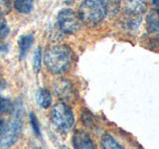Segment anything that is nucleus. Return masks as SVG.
I'll return each instance as SVG.
<instances>
[{
	"label": "nucleus",
	"mask_w": 159,
	"mask_h": 149,
	"mask_svg": "<svg viewBox=\"0 0 159 149\" xmlns=\"http://www.w3.org/2000/svg\"><path fill=\"white\" fill-rule=\"evenodd\" d=\"M73 54L71 49L65 45L50 47L45 53V65L50 72L63 74L71 66Z\"/></svg>",
	"instance_id": "f257e3e1"
},
{
	"label": "nucleus",
	"mask_w": 159,
	"mask_h": 149,
	"mask_svg": "<svg viewBox=\"0 0 159 149\" xmlns=\"http://www.w3.org/2000/svg\"><path fill=\"white\" fill-rule=\"evenodd\" d=\"M152 4L159 8V0H152Z\"/></svg>",
	"instance_id": "aec40b11"
},
{
	"label": "nucleus",
	"mask_w": 159,
	"mask_h": 149,
	"mask_svg": "<svg viewBox=\"0 0 159 149\" xmlns=\"http://www.w3.org/2000/svg\"><path fill=\"white\" fill-rule=\"evenodd\" d=\"M147 29L152 34L159 35V10H151L146 17Z\"/></svg>",
	"instance_id": "6e6552de"
},
{
	"label": "nucleus",
	"mask_w": 159,
	"mask_h": 149,
	"mask_svg": "<svg viewBox=\"0 0 159 149\" xmlns=\"http://www.w3.org/2000/svg\"><path fill=\"white\" fill-rule=\"evenodd\" d=\"M22 106L18 104L15 107L13 115L8 124L4 127V130L0 136V148H7L12 146L18 140L22 129Z\"/></svg>",
	"instance_id": "7ed1b4c3"
},
{
	"label": "nucleus",
	"mask_w": 159,
	"mask_h": 149,
	"mask_svg": "<svg viewBox=\"0 0 159 149\" xmlns=\"http://www.w3.org/2000/svg\"><path fill=\"white\" fill-rule=\"evenodd\" d=\"M4 28H6V21H5L3 16H0V31L3 30Z\"/></svg>",
	"instance_id": "a211bd4d"
},
{
	"label": "nucleus",
	"mask_w": 159,
	"mask_h": 149,
	"mask_svg": "<svg viewBox=\"0 0 159 149\" xmlns=\"http://www.w3.org/2000/svg\"><path fill=\"white\" fill-rule=\"evenodd\" d=\"M58 25L61 31L66 34H75L81 29V19L79 14L72 9H63L58 14Z\"/></svg>",
	"instance_id": "39448f33"
},
{
	"label": "nucleus",
	"mask_w": 159,
	"mask_h": 149,
	"mask_svg": "<svg viewBox=\"0 0 159 149\" xmlns=\"http://www.w3.org/2000/svg\"><path fill=\"white\" fill-rule=\"evenodd\" d=\"M4 127H5V124H4V121L2 119H0V136H1V134L4 130Z\"/></svg>",
	"instance_id": "6ab92c4d"
},
{
	"label": "nucleus",
	"mask_w": 159,
	"mask_h": 149,
	"mask_svg": "<svg viewBox=\"0 0 159 149\" xmlns=\"http://www.w3.org/2000/svg\"><path fill=\"white\" fill-rule=\"evenodd\" d=\"M145 0H125L124 1V10L132 17L140 16L146 11Z\"/></svg>",
	"instance_id": "423d86ee"
},
{
	"label": "nucleus",
	"mask_w": 159,
	"mask_h": 149,
	"mask_svg": "<svg viewBox=\"0 0 159 149\" xmlns=\"http://www.w3.org/2000/svg\"><path fill=\"white\" fill-rule=\"evenodd\" d=\"M5 49H6V48H5V47H0V51H4Z\"/></svg>",
	"instance_id": "412c9836"
},
{
	"label": "nucleus",
	"mask_w": 159,
	"mask_h": 149,
	"mask_svg": "<svg viewBox=\"0 0 159 149\" xmlns=\"http://www.w3.org/2000/svg\"><path fill=\"white\" fill-rule=\"evenodd\" d=\"M101 143H102V146L107 149H122L123 148L120 144L108 133L102 134Z\"/></svg>",
	"instance_id": "f8f14e48"
},
{
	"label": "nucleus",
	"mask_w": 159,
	"mask_h": 149,
	"mask_svg": "<svg viewBox=\"0 0 159 149\" xmlns=\"http://www.w3.org/2000/svg\"><path fill=\"white\" fill-rule=\"evenodd\" d=\"M51 116L52 121L60 130L69 131L72 129L75 118L71 108L67 104H65L64 102H58L57 104H55L52 109Z\"/></svg>",
	"instance_id": "20e7f679"
},
{
	"label": "nucleus",
	"mask_w": 159,
	"mask_h": 149,
	"mask_svg": "<svg viewBox=\"0 0 159 149\" xmlns=\"http://www.w3.org/2000/svg\"><path fill=\"white\" fill-rule=\"evenodd\" d=\"M41 57H42L41 49L38 48V50H36L33 57V69L36 74H38L40 72V69H41Z\"/></svg>",
	"instance_id": "4468645a"
},
{
	"label": "nucleus",
	"mask_w": 159,
	"mask_h": 149,
	"mask_svg": "<svg viewBox=\"0 0 159 149\" xmlns=\"http://www.w3.org/2000/svg\"><path fill=\"white\" fill-rule=\"evenodd\" d=\"M55 89H56V93L62 98H70L73 93L72 86L68 81H65V79H60L56 84Z\"/></svg>",
	"instance_id": "1a4fd4ad"
},
{
	"label": "nucleus",
	"mask_w": 159,
	"mask_h": 149,
	"mask_svg": "<svg viewBox=\"0 0 159 149\" xmlns=\"http://www.w3.org/2000/svg\"><path fill=\"white\" fill-rule=\"evenodd\" d=\"M107 13L104 0H84L79 8V17L86 26L93 28L101 24Z\"/></svg>",
	"instance_id": "f03ea898"
},
{
	"label": "nucleus",
	"mask_w": 159,
	"mask_h": 149,
	"mask_svg": "<svg viewBox=\"0 0 159 149\" xmlns=\"http://www.w3.org/2000/svg\"><path fill=\"white\" fill-rule=\"evenodd\" d=\"M34 41L33 35H23L19 38V47H20V57L24 58L27 51L31 47Z\"/></svg>",
	"instance_id": "9b49d317"
},
{
	"label": "nucleus",
	"mask_w": 159,
	"mask_h": 149,
	"mask_svg": "<svg viewBox=\"0 0 159 149\" xmlns=\"http://www.w3.org/2000/svg\"><path fill=\"white\" fill-rule=\"evenodd\" d=\"M30 122H31V124H32V127H33V130H34L35 134L38 136L41 135V130H40L38 119L36 116H35L34 113H30Z\"/></svg>",
	"instance_id": "2eb2a0df"
},
{
	"label": "nucleus",
	"mask_w": 159,
	"mask_h": 149,
	"mask_svg": "<svg viewBox=\"0 0 159 149\" xmlns=\"http://www.w3.org/2000/svg\"><path fill=\"white\" fill-rule=\"evenodd\" d=\"M37 102L41 107L48 108L52 103V97L49 91L45 88H41L37 93Z\"/></svg>",
	"instance_id": "9d476101"
},
{
	"label": "nucleus",
	"mask_w": 159,
	"mask_h": 149,
	"mask_svg": "<svg viewBox=\"0 0 159 149\" xmlns=\"http://www.w3.org/2000/svg\"><path fill=\"white\" fill-rule=\"evenodd\" d=\"M11 10V4L8 0H0V16L6 15Z\"/></svg>",
	"instance_id": "dca6fc26"
},
{
	"label": "nucleus",
	"mask_w": 159,
	"mask_h": 149,
	"mask_svg": "<svg viewBox=\"0 0 159 149\" xmlns=\"http://www.w3.org/2000/svg\"><path fill=\"white\" fill-rule=\"evenodd\" d=\"M73 144L75 148H80V149L94 148V144L92 141L91 137L86 132L82 130H78L75 132L73 136Z\"/></svg>",
	"instance_id": "0eeeda50"
},
{
	"label": "nucleus",
	"mask_w": 159,
	"mask_h": 149,
	"mask_svg": "<svg viewBox=\"0 0 159 149\" xmlns=\"http://www.w3.org/2000/svg\"><path fill=\"white\" fill-rule=\"evenodd\" d=\"M34 0H15L14 7L20 13L28 14L32 10Z\"/></svg>",
	"instance_id": "ddd939ff"
},
{
	"label": "nucleus",
	"mask_w": 159,
	"mask_h": 149,
	"mask_svg": "<svg viewBox=\"0 0 159 149\" xmlns=\"http://www.w3.org/2000/svg\"><path fill=\"white\" fill-rule=\"evenodd\" d=\"M11 107V102L8 99L0 98V112H6Z\"/></svg>",
	"instance_id": "f3484780"
}]
</instances>
